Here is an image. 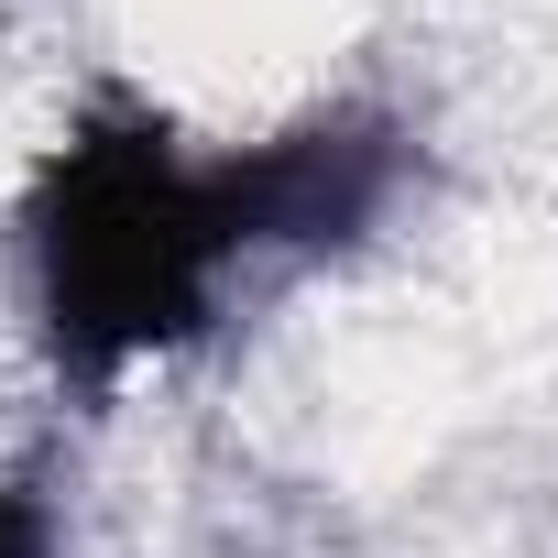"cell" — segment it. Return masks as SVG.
<instances>
[{
  "label": "cell",
  "mask_w": 558,
  "mask_h": 558,
  "mask_svg": "<svg viewBox=\"0 0 558 558\" xmlns=\"http://www.w3.org/2000/svg\"><path fill=\"white\" fill-rule=\"evenodd\" d=\"M405 186V132L384 110H329L286 143L197 165L154 110L99 99L34 175V307L77 395L219 329L230 274L263 252H340Z\"/></svg>",
  "instance_id": "cell-1"
},
{
  "label": "cell",
  "mask_w": 558,
  "mask_h": 558,
  "mask_svg": "<svg viewBox=\"0 0 558 558\" xmlns=\"http://www.w3.org/2000/svg\"><path fill=\"white\" fill-rule=\"evenodd\" d=\"M0 558H45V493L0 482Z\"/></svg>",
  "instance_id": "cell-2"
}]
</instances>
